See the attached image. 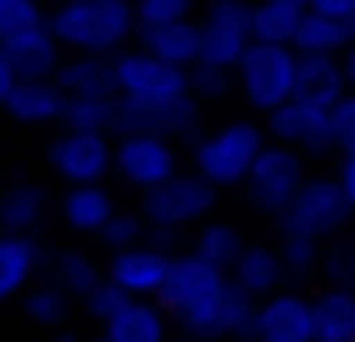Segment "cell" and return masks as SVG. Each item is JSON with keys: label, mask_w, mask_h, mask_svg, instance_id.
<instances>
[{"label": "cell", "mask_w": 355, "mask_h": 342, "mask_svg": "<svg viewBox=\"0 0 355 342\" xmlns=\"http://www.w3.org/2000/svg\"><path fill=\"white\" fill-rule=\"evenodd\" d=\"M50 32L72 54H117L130 32H139V23L130 0H59Z\"/></svg>", "instance_id": "cell-1"}, {"label": "cell", "mask_w": 355, "mask_h": 342, "mask_svg": "<svg viewBox=\"0 0 355 342\" xmlns=\"http://www.w3.org/2000/svg\"><path fill=\"white\" fill-rule=\"evenodd\" d=\"M266 149V131L252 122H225L193 144V171L211 180L216 189H234L248 180L257 153Z\"/></svg>", "instance_id": "cell-2"}, {"label": "cell", "mask_w": 355, "mask_h": 342, "mask_svg": "<svg viewBox=\"0 0 355 342\" xmlns=\"http://www.w3.org/2000/svg\"><path fill=\"white\" fill-rule=\"evenodd\" d=\"M234 72H239L243 104L257 108V113H275L279 104H288L297 95V50L293 45L252 41Z\"/></svg>", "instance_id": "cell-3"}, {"label": "cell", "mask_w": 355, "mask_h": 342, "mask_svg": "<svg viewBox=\"0 0 355 342\" xmlns=\"http://www.w3.org/2000/svg\"><path fill=\"white\" fill-rule=\"evenodd\" d=\"M355 207L347 203L338 176H306L297 198L279 216V234H311V239H333L351 225Z\"/></svg>", "instance_id": "cell-4"}, {"label": "cell", "mask_w": 355, "mask_h": 342, "mask_svg": "<svg viewBox=\"0 0 355 342\" xmlns=\"http://www.w3.org/2000/svg\"><path fill=\"white\" fill-rule=\"evenodd\" d=\"M113 72H117V95L139 108H162L171 99L189 95V68H175V63L157 59L144 45L139 50H117Z\"/></svg>", "instance_id": "cell-5"}, {"label": "cell", "mask_w": 355, "mask_h": 342, "mask_svg": "<svg viewBox=\"0 0 355 342\" xmlns=\"http://www.w3.org/2000/svg\"><path fill=\"white\" fill-rule=\"evenodd\" d=\"M225 289H230L225 266L207 262V257H198V253H184V257H171V266H166V280H162V289H157V307L180 325L184 316L202 311Z\"/></svg>", "instance_id": "cell-6"}, {"label": "cell", "mask_w": 355, "mask_h": 342, "mask_svg": "<svg viewBox=\"0 0 355 342\" xmlns=\"http://www.w3.org/2000/svg\"><path fill=\"white\" fill-rule=\"evenodd\" d=\"M306 180V167H302V149H293V144H266V149L257 153V162H252L248 180H243V189H248V203L261 212V216H284V207L297 198V189H302Z\"/></svg>", "instance_id": "cell-7"}, {"label": "cell", "mask_w": 355, "mask_h": 342, "mask_svg": "<svg viewBox=\"0 0 355 342\" xmlns=\"http://www.w3.org/2000/svg\"><path fill=\"white\" fill-rule=\"evenodd\" d=\"M216 207V185L198 171H175L166 185L144 194V221L157 230H189L202 225Z\"/></svg>", "instance_id": "cell-8"}, {"label": "cell", "mask_w": 355, "mask_h": 342, "mask_svg": "<svg viewBox=\"0 0 355 342\" xmlns=\"http://www.w3.org/2000/svg\"><path fill=\"white\" fill-rule=\"evenodd\" d=\"M113 135L108 131H77V126H68L63 135H54L50 140V171L59 176V180L68 185H99L108 171H113Z\"/></svg>", "instance_id": "cell-9"}, {"label": "cell", "mask_w": 355, "mask_h": 342, "mask_svg": "<svg viewBox=\"0 0 355 342\" xmlns=\"http://www.w3.org/2000/svg\"><path fill=\"white\" fill-rule=\"evenodd\" d=\"M113 171L130 185V189H139V194L157 189V185H166L175 171H180L175 140L153 135V131L121 135V140H117V153H113Z\"/></svg>", "instance_id": "cell-10"}, {"label": "cell", "mask_w": 355, "mask_h": 342, "mask_svg": "<svg viewBox=\"0 0 355 342\" xmlns=\"http://www.w3.org/2000/svg\"><path fill=\"white\" fill-rule=\"evenodd\" d=\"M184 334L202 338V342H230V338H252L257 334V298H248L243 289L230 284L220 298H211L202 311L180 320Z\"/></svg>", "instance_id": "cell-11"}, {"label": "cell", "mask_w": 355, "mask_h": 342, "mask_svg": "<svg viewBox=\"0 0 355 342\" xmlns=\"http://www.w3.org/2000/svg\"><path fill=\"white\" fill-rule=\"evenodd\" d=\"M266 135H275L279 144H293L302 153H324L333 149L329 140V104H315L306 95H293L288 104H279L275 113H266Z\"/></svg>", "instance_id": "cell-12"}, {"label": "cell", "mask_w": 355, "mask_h": 342, "mask_svg": "<svg viewBox=\"0 0 355 342\" xmlns=\"http://www.w3.org/2000/svg\"><path fill=\"white\" fill-rule=\"evenodd\" d=\"M257 334L279 342H315V302L293 289H275L257 302Z\"/></svg>", "instance_id": "cell-13"}, {"label": "cell", "mask_w": 355, "mask_h": 342, "mask_svg": "<svg viewBox=\"0 0 355 342\" xmlns=\"http://www.w3.org/2000/svg\"><path fill=\"white\" fill-rule=\"evenodd\" d=\"M166 266H171V253L144 239V243H135V248L113 253L108 280H117L130 298H157V289H162V280H166Z\"/></svg>", "instance_id": "cell-14"}, {"label": "cell", "mask_w": 355, "mask_h": 342, "mask_svg": "<svg viewBox=\"0 0 355 342\" xmlns=\"http://www.w3.org/2000/svg\"><path fill=\"white\" fill-rule=\"evenodd\" d=\"M41 271H45V248L36 243V234L0 230V302L23 298Z\"/></svg>", "instance_id": "cell-15"}, {"label": "cell", "mask_w": 355, "mask_h": 342, "mask_svg": "<svg viewBox=\"0 0 355 342\" xmlns=\"http://www.w3.org/2000/svg\"><path fill=\"white\" fill-rule=\"evenodd\" d=\"M63 104H68V90L54 77H45V81L18 77L5 99V113L23 126H50V122H63Z\"/></svg>", "instance_id": "cell-16"}, {"label": "cell", "mask_w": 355, "mask_h": 342, "mask_svg": "<svg viewBox=\"0 0 355 342\" xmlns=\"http://www.w3.org/2000/svg\"><path fill=\"white\" fill-rule=\"evenodd\" d=\"M284 280H288L284 253H279V248H266V243H248L239 253V262L230 266V284L243 289L248 298H270Z\"/></svg>", "instance_id": "cell-17"}, {"label": "cell", "mask_w": 355, "mask_h": 342, "mask_svg": "<svg viewBox=\"0 0 355 342\" xmlns=\"http://www.w3.org/2000/svg\"><path fill=\"white\" fill-rule=\"evenodd\" d=\"M139 41H144L148 54L175 63V68H193L198 63V50H202V23L193 18H175V23H162V27H139Z\"/></svg>", "instance_id": "cell-18"}, {"label": "cell", "mask_w": 355, "mask_h": 342, "mask_svg": "<svg viewBox=\"0 0 355 342\" xmlns=\"http://www.w3.org/2000/svg\"><path fill=\"white\" fill-rule=\"evenodd\" d=\"M351 90L347 68L338 54H297V95L315 99V104H338Z\"/></svg>", "instance_id": "cell-19"}, {"label": "cell", "mask_w": 355, "mask_h": 342, "mask_svg": "<svg viewBox=\"0 0 355 342\" xmlns=\"http://www.w3.org/2000/svg\"><path fill=\"white\" fill-rule=\"evenodd\" d=\"M59 212H63V225L68 230H77V234H99V230L113 221L117 203H113V194L104 189V180L99 185H68Z\"/></svg>", "instance_id": "cell-20"}, {"label": "cell", "mask_w": 355, "mask_h": 342, "mask_svg": "<svg viewBox=\"0 0 355 342\" xmlns=\"http://www.w3.org/2000/svg\"><path fill=\"white\" fill-rule=\"evenodd\" d=\"M5 50H9V59H14V72L27 77V81H45L63 68V45H59V36L50 32V23L27 32V36H18Z\"/></svg>", "instance_id": "cell-21"}, {"label": "cell", "mask_w": 355, "mask_h": 342, "mask_svg": "<svg viewBox=\"0 0 355 342\" xmlns=\"http://www.w3.org/2000/svg\"><path fill=\"white\" fill-rule=\"evenodd\" d=\"M41 275L50 284H59L72 302H81L108 271H99V262L90 253H81V248H54V253H45V271Z\"/></svg>", "instance_id": "cell-22"}, {"label": "cell", "mask_w": 355, "mask_h": 342, "mask_svg": "<svg viewBox=\"0 0 355 342\" xmlns=\"http://www.w3.org/2000/svg\"><path fill=\"white\" fill-rule=\"evenodd\" d=\"M166 320L171 316L157 307V298H130L104 329L113 342H166Z\"/></svg>", "instance_id": "cell-23"}, {"label": "cell", "mask_w": 355, "mask_h": 342, "mask_svg": "<svg viewBox=\"0 0 355 342\" xmlns=\"http://www.w3.org/2000/svg\"><path fill=\"white\" fill-rule=\"evenodd\" d=\"M68 95H117V72H113V54H72L63 59V68L54 72Z\"/></svg>", "instance_id": "cell-24"}, {"label": "cell", "mask_w": 355, "mask_h": 342, "mask_svg": "<svg viewBox=\"0 0 355 342\" xmlns=\"http://www.w3.org/2000/svg\"><path fill=\"white\" fill-rule=\"evenodd\" d=\"M351 41H355L351 18H333V14L306 9L302 27H297V36H293V50L297 54H347Z\"/></svg>", "instance_id": "cell-25"}, {"label": "cell", "mask_w": 355, "mask_h": 342, "mask_svg": "<svg viewBox=\"0 0 355 342\" xmlns=\"http://www.w3.org/2000/svg\"><path fill=\"white\" fill-rule=\"evenodd\" d=\"M45 207H50V198H45L41 185H32V180L5 185V189H0V230L32 234V230L45 221Z\"/></svg>", "instance_id": "cell-26"}, {"label": "cell", "mask_w": 355, "mask_h": 342, "mask_svg": "<svg viewBox=\"0 0 355 342\" xmlns=\"http://www.w3.org/2000/svg\"><path fill=\"white\" fill-rule=\"evenodd\" d=\"M315 338L320 342H355V289H324L315 298Z\"/></svg>", "instance_id": "cell-27"}, {"label": "cell", "mask_w": 355, "mask_h": 342, "mask_svg": "<svg viewBox=\"0 0 355 342\" xmlns=\"http://www.w3.org/2000/svg\"><path fill=\"white\" fill-rule=\"evenodd\" d=\"M302 18H306V5H293V0H261V5H252V41L293 45Z\"/></svg>", "instance_id": "cell-28"}, {"label": "cell", "mask_w": 355, "mask_h": 342, "mask_svg": "<svg viewBox=\"0 0 355 342\" xmlns=\"http://www.w3.org/2000/svg\"><path fill=\"white\" fill-rule=\"evenodd\" d=\"M252 45V32H239V27H220V23H202V50H198V63L207 68H239L243 54ZM193 63V68H198Z\"/></svg>", "instance_id": "cell-29"}, {"label": "cell", "mask_w": 355, "mask_h": 342, "mask_svg": "<svg viewBox=\"0 0 355 342\" xmlns=\"http://www.w3.org/2000/svg\"><path fill=\"white\" fill-rule=\"evenodd\" d=\"M243 248L248 243H243V234L230 225V221H202L198 234H193V253L207 257V262H216V266H225V271L239 262Z\"/></svg>", "instance_id": "cell-30"}, {"label": "cell", "mask_w": 355, "mask_h": 342, "mask_svg": "<svg viewBox=\"0 0 355 342\" xmlns=\"http://www.w3.org/2000/svg\"><path fill=\"white\" fill-rule=\"evenodd\" d=\"M68 307H72V298L59 289V284H50V280L23 293V316L32 320V325H41V329H63Z\"/></svg>", "instance_id": "cell-31"}, {"label": "cell", "mask_w": 355, "mask_h": 342, "mask_svg": "<svg viewBox=\"0 0 355 342\" xmlns=\"http://www.w3.org/2000/svg\"><path fill=\"white\" fill-rule=\"evenodd\" d=\"M113 108H117V95H68V104H63V126H77V131H108Z\"/></svg>", "instance_id": "cell-32"}, {"label": "cell", "mask_w": 355, "mask_h": 342, "mask_svg": "<svg viewBox=\"0 0 355 342\" xmlns=\"http://www.w3.org/2000/svg\"><path fill=\"white\" fill-rule=\"evenodd\" d=\"M45 23H50V14L41 9V0H0V45H14L18 36Z\"/></svg>", "instance_id": "cell-33"}, {"label": "cell", "mask_w": 355, "mask_h": 342, "mask_svg": "<svg viewBox=\"0 0 355 342\" xmlns=\"http://www.w3.org/2000/svg\"><path fill=\"white\" fill-rule=\"evenodd\" d=\"M284 271L288 280H306L324 266V239H311V234H284Z\"/></svg>", "instance_id": "cell-34"}, {"label": "cell", "mask_w": 355, "mask_h": 342, "mask_svg": "<svg viewBox=\"0 0 355 342\" xmlns=\"http://www.w3.org/2000/svg\"><path fill=\"white\" fill-rule=\"evenodd\" d=\"M99 239H104L108 253H121V248L144 243V239H148V221H144V212H126V207H117V212H113V221L99 230Z\"/></svg>", "instance_id": "cell-35"}, {"label": "cell", "mask_w": 355, "mask_h": 342, "mask_svg": "<svg viewBox=\"0 0 355 342\" xmlns=\"http://www.w3.org/2000/svg\"><path fill=\"white\" fill-rule=\"evenodd\" d=\"M126 302H130V293L121 289L117 280H108V275H104V280H99L95 289H90L86 298H81V311H86V316L95 320V325H108V320H113L117 311L126 307Z\"/></svg>", "instance_id": "cell-36"}, {"label": "cell", "mask_w": 355, "mask_h": 342, "mask_svg": "<svg viewBox=\"0 0 355 342\" xmlns=\"http://www.w3.org/2000/svg\"><path fill=\"white\" fill-rule=\"evenodd\" d=\"M189 90L207 104V99H225L230 90H239V72L234 68H207V63H198V68H189Z\"/></svg>", "instance_id": "cell-37"}, {"label": "cell", "mask_w": 355, "mask_h": 342, "mask_svg": "<svg viewBox=\"0 0 355 342\" xmlns=\"http://www.w3.org/2000/svg\"><path fill=\"white\" fill-rule=\"evenodd\" d=\"M324 275H329L333 284H342V289H355V234H342L338 243L324 248Z\"/></svg>", "instance_id": "cell-38"}, {"label": "cell", "mask_w": 355, "mask_h": 342, "mask_svg": "<svg viewBox=\"0 0 355 342\" xmlns=\"http://www.w3.org/2000/svg\"><path fill=\"white\" fill-rule=\"evenodd\" d=\"M329 140L338 153H355V90H347L329 108Z\"/></svg>", "instance_id": "cell-39"}, {"label": "cell", "mask_w": 355, "mask_h": 342, "mask_svg": "<svg viewBox=\"0 0 355 342\" xmlns=\"http://www.w3.org/2000/svg\"><path fill=\"white\" fill-rule=\"evenodd\" d=\"M193 0H135V23L139 27H162L175 18H189Z\"/></svg>", "instance_id": "cell-40"}, {"label": "cell", "mask_w": 355, "mask_h": 342, "mask_svg": "<svg viewBox=\"0 0 355 342\" xmlns=\"http://www.w3.org/2000/svg\"><path fill=\"white\" fill-rule=\"evenodd\" d=\"M338 185H342V194H347V203L355 207V153H342V162H338Z\"/></svg>", "instance_id": "cell-41"}, {"label": "cell", "mask_w": 355, "mask_h": 342, "mask_svg": "<svg viewBox=\"0 0 355 342\" xmlns=\"http://www.w3.org/2000/svg\"><path fill=\"white\" fill-rule=\"evenodd\" d=\"M306 9H315V14H333V18H355V0H311Z\"/></svg>", "instance_id": "cell-42"}, {"label": "cell", "mask_w": 355, "mask_h": 342, "mask_svg": "<svg viewBox=\"0 0 355 342\" xmlns=\"http://www.w3.org/2000/svg\"><path fill=\"white\" fill-rule=\"evenodd\" d=\"M14 81H18L14 59H9V50L0 45V108H5V99H9V90H14Z\"/></svg>", "instance_id": "cell-43"}, {"label": "cell", "mask_w": 355, "mask_h": 342, "mask_svg": "<svg viewBox=\"0 0 355 342\" xmlns=\"http://www.w3.org/2000/svg\"><path fill=\"white\" fill-rule=\"evenodd\" d=\"M342 68H347V81H351V90H355V41H351V50L342 54Z\"/></svg>", "instance_id": "cell-44"}, {"label": "cell", "mask_w": 355, "mask_h": 342, "mask_svg": "<svg viewBox=\"0 0 355 342\" xmlns=\"http://www.w3.org/2000/svg\"><path fill=\"white\" fill-rule=\"evenodd\" d=\"M45 342H77V334H68V329H54V334L45 338Z\"/></svg>", "instance_id": "cell-45"}, {"label": "cell", "mask_w": 355, "mask_h": 342, "mask_svg": "<svg viewBox=\"0 0 355 342\" xmlns=\"http://www.w3.org/2000/svg\"><path fill=\"white\" fill-rule=\"evenodd\" d=\"M248 342H279V338H266V334H252Z\"/></svg>", "instance_id": "cell-46"}, {"label": "cell", "mask_w": 355, "mask_h": 342, "mask_svg": "<svg viewBox=\"0 0 355 342\" xmlns=\"http://www.w3.org/2000/svg\"><path fill=\"white\" fill-rule=\"evenodd\" d=\"M175 342H202V338H193V334H184V338H175Z\"/></svg>", "instance_id": "cell-47"}, {"label": "cell", "mask_w": 355, "mask_h": 342, "mask_svg": "<svg viewBox=\"0 0 355 342\" xmlns=\"http://www.w3.org/2000/svg\"><path fill=\"white\" fill-rule=\"evenodd\" d=\"M95 342H113V338H108V334H104V338H95Z\"/></svg>", "instance_id": "cell-48"}, {"label": "cell", "mask_w": 355, "mask_h": 342, "mask_svg": "<svg viewBox=\"0 0 355 342\" xmlns=\"http://www.w3.org/2000/svg\"><path fill=\"white\" fill-rule=\"evenodd\" d=\"M293 5H311V0H293Z\"/></svg>", "instance_id": "cell-49"}, {"label": "cell", "mask_w": 355, "mask_h": 342, "mask_svg": "<svg viewBox=\"0 0 355 342\" xmlns=\"http://www.w3.org/2000/svg\"><path fill=\"white\" fill-rule=\"evenodd\" d=\"M351 32H355V18H351Z\"/></svg>", "instance_id": "cell-50"}, {"label": "cell", "mask_w": 355, "mask_h": 342, "mask_svg": "<svg viewBox=\"0 0 355 342\" xmlns=\"http://www.w3.org/2000/svg\"><path fill=\"white\" fill-rule=\"evenodd\" d=\"M54 5H59V0H54Z\"/></svg>", "instance_id": "cell-51"}, {"label": "cell", "mask_w": 355, "mask_h": 342, "mask_svg": "<svg viewBox=\"0 0 355 342\" xmlns=\"http://www.w3.org/2000/svg\"><path fill=\"white\" fill-rule=\"evenodd\" d=\"M315 342H320V338H315Z\"/></svg>", "instance_id": "cell-52"}]
</instances>
